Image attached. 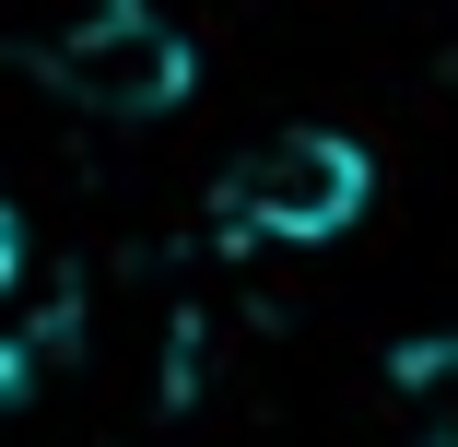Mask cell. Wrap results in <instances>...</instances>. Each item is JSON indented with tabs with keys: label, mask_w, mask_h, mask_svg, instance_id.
I'll return each mask as SVG.
<instances>
[{
	"label": "cell",
	"mask_w": 458,
	"mask_h": 447,
	"mask_svg": "<svg viewBox=\"0 0 458 447\" xmlns=\"http://www.w3.org/2000/svg\"><path fill=\"white\" fill-rule=\"evenodd\" d=\"M377 201V153L352 130H270L259 153H235L224 176V236L247 247H329Z\"/></svg>",
	"instance_id": "1"
},
{
	"label": "cell",
	"mask_w": 458,
	"mask_h": 447,
	"mask_svg": "<svg viewBox=\"0 0 458 447\" xmlns=\"http://www.w3.org/2000/svg\"><path fill=\"white\" fill-rule=\"evenodd\" d=\"M36 71L71 107H95V118H165V107H189V82H200L189 36H176L153 0H95L71 36L36 47Z\"/></svg>",
	"instance_id": "2"
},
{
	"label": "cell",
	"mask_w": 458,
	"mask_h": 447,
	"mask_svg": "<svg viewBox=\"0 0 458 447\" xmlns=\"http://www.w3.org/2000/svg\"><path fill=\"white\" fill-rule=\"evenodd\" d=\"M13 271H24V224H13V201H0V295H13Z\"/></svg>",
	"instance_id": "3"
},
{
	"label": "cell",
	"mask_w": 458,
	"mask_h": 447,
	"mask_svg": "<svg viewBox=\"0 0 458 447\" xmlns=\"http://www.w3.org/2000/svg\"><path fill=\"white\" fill-rule=\"evenodd\" d=\"M24 377H36V365H24V341H0V400H24Z\"/></svg>",
	"instance_id": "4"
}]
</instances>
